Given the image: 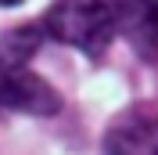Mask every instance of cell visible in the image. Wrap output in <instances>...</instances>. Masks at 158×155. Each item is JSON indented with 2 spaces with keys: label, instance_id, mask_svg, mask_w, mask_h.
<instances>
[{
  "label": "cell",
  "instance_id": "3",
  "mask_svg": "<svg viewBox=\"0 0 158 155\" xmlns=\"http://www.w3.org/2000/svg\"><path fill=\"white\" fill-rule=\"evenodd\" d=\"M104 155H158V112H122L104 134Z\"/></svg>",
  "mask_w": 158,
  "mask_h": 155
},
{
  "label": "cell",
  "instance_id": "1",
  "mask_svg": "<svg viewBox=\"0 0 158 155\" xmlns=\"http://www.w3.org/2000/svg\"><path fill=\"white\" fill-rule=\"evenodd\" d=\"M43 33L90 58H101L115 40L118 22L104 0H54L43 18Z\"/></svg>",
  "mask_w": 158,
  "mask_h": 155
},
{
  "label": "cell",
  "instance_id": "2",
  "mask_svg": "<svg viewBox=\"0 0 158 155\" xmlns=\"http://www.w3.org/2000/svg\"><path fill=\"white\" fill-rule=\"evenodd\" d=\"M0 105L11 112H25V116H58L61 94L29 65L0 58Z\"/></svg>",
  "mask_w": 158,
  "mask_h": 155
},
{
  "label": "cell",
  "instance_id": "4",
  "mask_svg": "<svg viewBox=\"0 0 158 155\" xmlns=\"http://www.w3.org/2000/svg\"><path fill=\"white\" fill-rule=\"evenodd\" d=\"M118 33L144 61L158 65V0H111Z\"/></svg>",
  "mask_w": 158,
  "mask_h": 155
},
{
  "label": "cell",
  "instance_id": "5",
  "mask_svg": "<svg viewBox=\"0 0 158 155\" xmlns=\"http://www.w3.org/2000/svg\"><path fill=\"white\" fill-rule=\"evenodd\" d=\"M15 4H22V0H0V7H15Z\"/></svg>",
  "mask_w": 158,
  "mask_h": 155
}]
</instances>
